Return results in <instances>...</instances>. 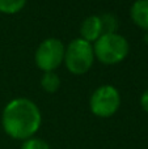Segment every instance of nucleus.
Here are the masks:
<instances>
[{"instance_id": "obj_7", "label": "nucleus", "mask_w": 148, "mask_h": 149, "mask_svg": "<svg viewBox=\"0 0 148 149\" xmlns=\"http://www.w3.org/2000/svg\"><path fill=\"white\" fill-rule=\"evenodd\" d=\"M130 17L138 28L148 33V0H135L130 8Z\"/></svg>"}, {"instance_id": "obj_9", "label": "nucleus", "mask_w": 148, "mask_h": 149, "mask_svg": "<svg viewBox=\"0 0 148 149\" xmlns=\"http://www.w3.org/2000/svg\"><path fill=\"white\" fill-rule=\"evenodd\" d=\"M26 1L28 0H0V13L16 15L24 9Z\"/></svg>"}, {"instance_id": "obj_12", "label": "nucleus", "mask_w": 148, "mask_h": 149, "mask_svg": "<svg viewBox=\"0 0 148 149\" xmlns=\"http://www.w3.org/2000/svg\"><path fill=\"white\" fill-rule=\"evenodd\" d=\"M140 106H142V109H143V110L148 114V89L144 90L143 94H142V97H140Z\"/></svg>"}, {"instance_id": "obj_3", "label": "nucleus", "mask_w": 148, "mask_h": 149, "mask_svg": "<svg viewBox=\"0 0 148 149\" xmlns=\"http://www.w3.org/2000/svg\"><path fill=\"white\" fill-rule=\"evenodd\" d=\"M94 60L93 45L84 41L83 38H75L66 46L64 50V63L66 68L70 73L81 76L85 74L92 68Z\"/></svg>"}, {"instance_id": "obj_8", "label": "nucleus", "mask_w": 148, "mask_h": 149, "mask_svg": "<svg viewBox=\"0 0 148 149\" xmlns=\"http://www.w3.org/2000/svg\"><path fill=\"white\" fill-rule=\"evenodd\" d=\"M41 86L46 93H52L58 92L60 86V79L55 72H43L41 77Z\"/></svg>"}, {"instance_id": "obj_11", "label": "nucleus", "mask_w": 148, "mask_h": 149, "mask_svg": "<svg viewBox=\"0 0 148 149\" xmlns=\"http://www.w3.org/2000/svg\"><path fill=\"white\" fill-rule=\"evenodd\" d=\"M21 149H51L50 144L41 137L33 136L21 143Z\"/></svg>"}, {"instance_id": "obj_1", "label": "nucleus", "mask_w": 148, "mask_h": 149, "mask_svg": "<svg viewBox=\"0 0 148 149\" xmlns=\"http://www.w3.org/2000/svg\"><path fill=\"white\" fill-rule=\"evenodd\" d=\"M42 124V113L36 102L25 97L10 100L1 113L3 131L10 139L22 143L36 136Z\"/></svg>"}, {"instance_id": "obj_5", "label": "nucleus", "mask_w": 148, "mask_h": 149, "mask_svg": "<svg viewBox=\"0 0 148 149\" xmlns=\"http://www.w3.org/2000/svg\"><path fill=\"white\" fill-rule=\"evenodd\" d=\"M66 46L58 38H47L39 43L34 54L36 65L43 72H55L64 60Z\"/></svg>"}, {"instance_id": "obj_4", "label": "nucleus", "mask_w": 148, "mask_h": 149, "mask_svg": "<svg viewBox=\"0 0 148 149\" xmlns=\"http://www.w3.org/2000/svg\"><path fill=\"white\" fill-rule=\"evenodd\" d=\"M121 106V94L113 85H101L98 86L89 98L91 113L97 118H110Z\"/></svg>"}, {"instance_id": "obj_2", "label": "nucleus", "mask_w": 148, "mask_h": 149, "mask_svg": "<svg viewBox=\"0 0 148 149\" xmlns=\"http://www.w3.org/2000/svg\"><path fill=\"white\" fill-rule=\"evenodd\" d=\"M94 58L100 63L114 65L123 62L130 51L128 41L119 33H105L93 43Z\"/></svg>"}, {"instance_id": "obj_6", "label": "nucleus", "mask_w": 148, "mask_h": 149, "mask_svg": "<svg viewBox=\"0 0 148 149\" xmlns=\"http://www.w3.org/2000/svg\"><path fill=\"white\" fill-rule=\"evenodd\" d=\"M102 34H104V29H102V22L100 16H96V15L88 16L81 22L80 38H83L84 41L93 45Z\"/></svg>"}, {"instance_id": "obj_10", "label": "nucleus", "mask_w": 148, "mask_h": 149, "mask_svg": "<svg viewBox=\"0 0 148 149\" xmlns=\"http://www.w3.org/2000/svg\"><path fill=\"white\" fill-rule=\"evenodd\" d=\"M100 17H101L104 34L105 33H117V28H118L117 16H114L113 13H104Z\"/></svg>"}]
</instances>
